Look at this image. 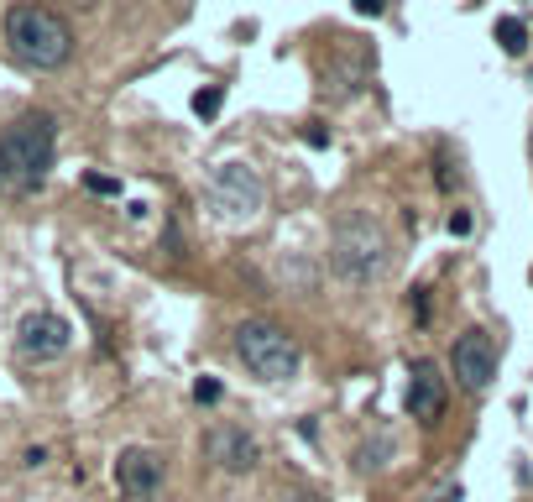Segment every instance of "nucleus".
Here are the masks:
<instances>
[{"mask_svg":"<svg viewBox=\"0 0 533 502\" xmlns=\"http://www.w3.org/2000/svg\"><path fill=\"white\" fill-rule=\"evenodd\" d=\"M58 157V126L53 116H21L16 126L0 131V194L27 199L48 184Z\"/></svg>","mask_w":533,"mask_h":502,"instance_id":"1","label":"nucleus"},{"mask_svg":"<svg viewBox=\"0 0 533 502\" xmlns=\"http://www.w3.org/2000/svg\"><path fill=\"white\" fill-rule=\"evenodd\" d=\"M194 398H199V403H220V382H215V377H199V382H194Z\"/></svg>","mask_w":533,"mask_h":502,"instance_id":"13","label":"nucleus"},{"mask_svg":"<svg viewBox=\"0 0 533 502\" xmlns=\"http://www.w3.org/2000/svg\"><path fill=\"white\" fill-rule=\"evenodd\" d=\"M210 455L225 471H251V466H257V440H251L246 429H215V435H210Z\"/></svg>","mask_w":533,"mask_h":502,"instance_id":"10","label":"nucleus"},{"mask_svg":"<svg viewBox=\"0 0 533 502\" xmlns=\"http://www.w3.org/2000/svg\"><path fill=\"white\" fill-rule=\"evenodd\" d=\"M382 6H387V0H356L361 16H382Z\"/></svg>","mask_w":533,"mask_h":502,"instance_id":"17","label":"nucleus"},{"mask_svg":"<svg viewBox=\"0 0 533 502\" xmlns=\"http://www.w3.org/2000/svg\"><path fill=\"white\" fill-rule=\"evenodd\" d=\"M497 42H502V53L518 58V53L528 48V27H523L518 16H502V21H497Z\"/></svg>","mask_w":533,"mask_h":502,"instance_id":"11","label":"nucleus"},{"mask_svg":"<svg viewBox=\"0 0 533 502\" xmlns=\"http://www.w3.org/2000/svg\"><path fill=\"white\" fill-rule=\"evenodd\" d=\"M68 346H74V330H68L63 314H27L16 330L21 361H58Z\"/></svg>","mask_w":533,"mask_h":502,"instance_id":"7","label":"nucleus"},{"mask_svg":"<svg viewBox=\"0 0 533 502\" xmlns=\"http://www.w3.org/2000/svg\"><path fill=\"white\" fill-rule=\"evenodd\" d=\"M413 314H419V325H429V299H424V288L413 293Z\"/></svg>","mask_w":533,"mask_h":502,"instance_id":"16","label":"nucleus"},{"mask_svg":"<svg viewBox=\"0 0 533 502\" xmlns=\"http://www.w3.org/2000/svg\"><path fill=\"white\" fill-rule=\"evenodd\" d=\"M450 367H455V382L471 387V393L492 387V377H497V346H492V335H486V330H466V335L455 340V351H450Z\"/></svg>","mask_w":533,"mask_h":502,"instance_id":"8","label":"nucleus"},{"mask_svg":"<svg viewBox=\"0 0 533 502\" xmlns=\"http://www.w3.org/2000/svg\"><path fill=\"white\" fill-rule=\"evenodd\" d=\"M115 492L121 502H157L162 492V455L142 450V445H126L115 455Z\"/></svg>","mask_w":533,"mask_h":502,"instance_id":"6","label":"nucleus"},{"mask_svg":"<svg viewBox=\"0 0 533 502\" xmlns=\"http://www.w3.org/2000/svg\"><path fill=\"white\" fill-rule=\"evenodd\" d=\"M89 189L95 194H121V184H115V178H100V173H89Z\"/></svg>","mask_w":533,"mask_h":502,"instance_id":"14","label":"nucleus"},{"mask_svg":"<svg viewBox=\"0 0 533 502\" xmlns=\"http://www.w3.org/2000/svg\"><path fill=\"white\" fill-rule=\"evenodd\" d=\"M236 351H241V361L257 377H267V382H283V377H293L298 372V340L283 330V325H272V319H246V325L236 330Z\"/></svg>","mask_w":533,"mask_h":502,"instance_id":"4","label":"nucleus"},{"mask_svg":"<svg viewBox=\"0 0 533 502\" xmlns=\"http://www.w3.org/2000/svg\"><path fill=\"white\" fill-rule=\"evenodd\" d=\"M408 414L419 424H434L445 414V377H439L434 361H413V377H408Z\"/></svg>","mask_w":533,"mask_h":502,"instance_id":"9","label":"nucleus"},{"mask_svg":"<svg viewBox=\"0 0 533 502\" xmlns=\"http://www.w3.org/2000/svg\"><path fill=\"white\" fill-rule=\"evenodd\" d=\"M6 42H11V53L21 63H32V68H63L68 53H74L68 21L48 6H32V0L6 11Z\"/></svg>","mask_w":533,"mask_h":502,"instance_id":"2","label":"nucleus"},{"mask_svg":"<svg viewBox=\"0 0 533 502\" xmlns=\"http://www.w3.org/2000/svg\"><path fill=\"white\" fill-rule=\"evenodd\" d=\"M429 502H460V492H439V497H429Z\"/></svg>","mask_w":533,"mask_h":502,"instance_id":"18","label":"nucleus"},{"mask_svg":"<svg viewBox=\"0 0 533 502\" xmlns=\"http://www.w3.org/2000/svg\"><path fill=\"white\" fill-rule=\"evenodd\" d=\"M204 199H210V210H215L225 225H246V220H257L267 189H262V178H257V168H251V163H220V168L210 173V189H204Z\"/></svg>","mask_w":533,"mask_h":502,"instance_id":"5","label":"nucleus"},{"mask_svg":"<svg viewBox=\"0 0 533 502\" xmlns=\"http://www.w3.org/2000/svg\"><path fill=\"white\" fill-rule=\"evenodd\" d=\"M330 262L345 283H372L387 272V236H382V225L377 220H366V215H345L340 220V231L330 241Z\"/></svg>","mask_w":533,"mask_h":502,"instance_id":"3","label":"nucleus"},{"mask_svg":"<svg viewBox=\"0 0 533 502\" xmlns=\"http://www.w3.org/2000/svg\"><path fill=\"white\" fill-rule=\"evenodd\" d=\"M450 236H471V215H466V210L450 215Z\"/></svg>","mask_w":533,"mask_h":502,"instance_id":"15","label":"nucleus"},{"mask_svg":"<svg viewBox=\"0 0 533 502\" xmlns=\"http://www.w3.org/2000/svg\"><path fill=\"white\" fill-rule=\"evenodd\" d=\"M220 100H225V89H199V95H194V110H199V116H215Z\"/></svg>","mask_w":533,"mask_h":502,"instance_id":"12","label":"nucleus"}]
</instances>
